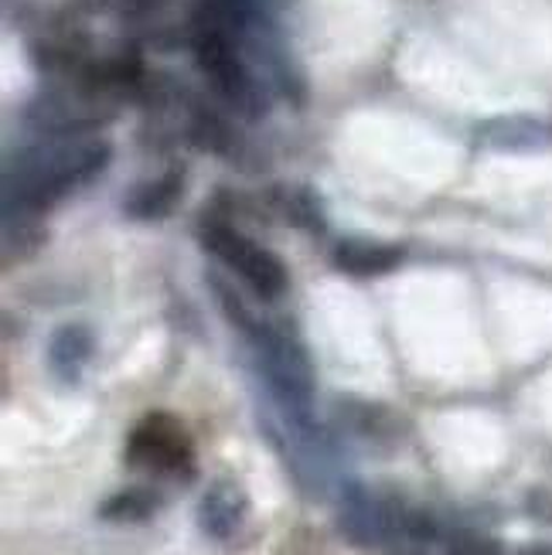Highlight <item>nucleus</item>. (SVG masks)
I'll return each instance as SVG.
<instances>
[{"instance_id":"nucleus-1","label":"nucleus","mask_w":552,"mask_h":555,"mask_svg":"<svg viewBox=\"0 0 552 555\" xmlns=\"http://www.w3.org/2000/svg\"><path fill=\"white\" fill-rule=\"evenodd\" d=\"M124 456L137 470H151L164 477L195 474V447H191V437L171 413L143 416L130 433Z\"/></svg>"},{"instance_id":"nucleus-2","label":"nucleus","mask_w":552,"mask_h":555,"mask_svg":"<svg viewBox=\"0 0 552 555\" xmlns=\"http://www.w3.org/2000/svg\"><path fill=\"white\" fill-rule=\"evenodd\" d=\"M202 243L211 256H219L229 270H235L239 276H243L253 294L262 297V300H277L283 289H286V270L283 262L270 253L256 246L253 238H246L243 232H239L235 225L229 222H208L202 229Z\"/></svg>"},{"instance_id":"nucleus-3","label":"nucleus","mask_w":552,"mask_h":555,"mask_svg":"<svg viewBox=\"0 0 552 555\" xmlns=\"http://www.w3.org/2000/svg\"><path fill=\"white\" fill-rule=\"evenodd\" d=\"M243 518H246V494L235 485H229V480H219V485L202 498L198 521L205 528V535L226 542L239 532Z\"/></svg>"},{"instance_id":"nucleus-4","label":"nucleus","mask_w":552,"mask_h":555,"mask_svg":"<svg viewBox=\"0 0 552 555\" xmlns=\"http://www.w3.org/2000/svg\"><path fill=\"white\" fill-rule=\"evenodd\" d=\"M92 354V334L82 324H68L55 331L52 345H48V365L62 382H76Z\"/></svg>"},{"instance_id":"nucleus-5","label":"nucleus","mask_w":552,"mask_h":555,"mask_svg":"<svg viewBox=\"0 0 552 555\" xmlns=\"http://www.w3.org/2000/svg\"><path fill=\"white\" fill-rule=\"evenodd\" d=\"M402 249L399 246H382V243H342L334 249V262L338 270L351 276H382L399 267Z\"/></svg>"},{"instance_id":"nucleus-6","label":"nucleus","mask_w":552,"mask_h":555,"mask_svg":"<svg viewBox=\"0 0 552 555\" xmlns=\"http://www.w3.org/2000/svg\"><path fill=\"white\" fill-rule=\"evenodd\" d=\"M178 195H181V171H171L151 184H143L127 202V215H133V219H161V215L175 208Z\"/></svg>"},{"instance_id":"nucleus-7","label":"nucleus","mask_w":552,"mask_h":555,"mask_svg":"<svg viewBox=\"0 0 552 555\" xmlns=\"http://www.w3.org/2000/svg\"><path fill=\"white\" fill-rule=\"evenodd\" d=\"M157 504H161L157 494L143 491V488H130V491L113 494L100 508V515L106 521H147L157 512Z\"/></svg>"},{"instance_id":"nucleus-8","label":"nucleus","mask_w":552,"mask_h":555,"mask_svg":"<svg viewBox=\"0 0 552 555\" xmlns=\"http://www.w3.org/2000/svg\"><path fill=\"white\" fill-rule=\"evenodd\" d=\"M447 552L450 555H501L495 542H488L482 535H471V532H458V535H453L450 545H447Z\"/></svg>"},{"instance_id":"nucleus-9","label":"nucleus","mask_w":552,"mask_h":555,"mask_svg":"<svg viewBox=\"0 0 552 555\" xmlns=\"http://www.w3.org/2000/svg\"><path fill=\"white\" fill-rule=\"evenodd\" d=\"M518 555H552V548H522Z\"/></svg>"},{"instance_id":"nucleus-10","label":"nucleus","mask_w":552,"mask_h":555,"mask_svg":"<svg viewBox=\"0 0 552 555\" xmlns=\"http://www.w3.org/2000/svg\"><path fill=\"white\" fill-rule=\"evenodd\" d=\"M399 555H420V552H399Z\"/></svg>"}]
</instances>
